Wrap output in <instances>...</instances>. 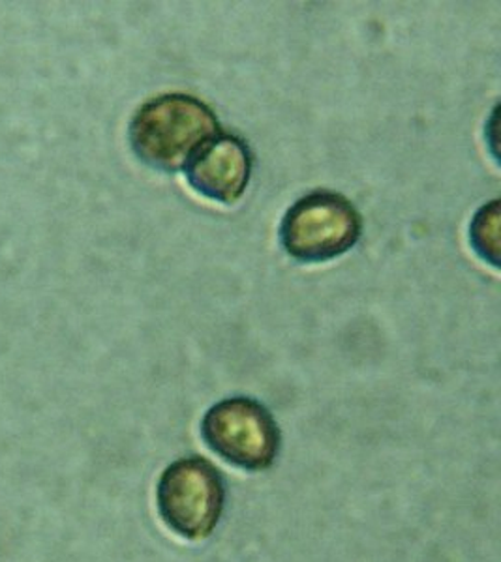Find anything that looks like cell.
I'll return each mask as SVG.
<instances>
[{
    "label": "cell",
    "mask_w": 501,
    "mask_h": 562,
    "mask_svg": "<svg viewBox=\"0 0 501 562\" xmlns=\"http://www.w3.org/2000/svg\"><path fill=\"white\" fill-rule=\"evenodd\" d=\"M220 134L214 111L198 98L179 92L143 103L129 130L135 156L164 173L185 169L198 150Z\"/></svg>",
    "instance_id": "1"
},
{
    "label": "cell",
    "mask_w": 501,
    "mask_h": 562,
    "mask_svg": "<svg viewBox=\"0 0 501 562\" xmlns=\"http://www.w3.org/2000/svg\"><path fill=\"white\" fill-rule=\"evenodd\" d=\"M201 431L216 454L246 471L269 469L278 454L277 422L252 397H227L216 403L203 418Z\"/></svg>",
    "instance_id": "3"
},
{
    "label": "cell",
    "mask_w": 501,
    "mask_h": 562,
    "mask_svg": "<svg viewBox=\"0 0 501 562\" xmlns=\"http://www.w3.org/2000/svg\"><path fill=\"white\" fill-rule=\"evenodd\" d=\"M158 506L164 521L180 537H209L224 508L219 469L198 456L175 461L162 474Z\"/></svg>",
    "instance_id": "4"
},
{
    "label": "cell",
    "mask_w": 501,
    "mask_h": 562,
    "mask_svg": "<svg viewBox=\"0 0 501 562\" xmlns=\"http://www.w3.org/2000/svg\"><path fill=\"white\" fill-rule=\"evenodd\" d=\"M182 171L193 192L233 205L250 182L252 154L237 135L220 134L203 145Z\"/></svg>",
    "instance_id": "5"
},
{
    "label": "cell",
    "mask_w": 501,
    "mask_h": 562,
    "mask_svg": "<svg viewBox=\"0 0 501 562\" xmlns=\"http://www.w3.org/2000/svg\"><path fill=\"white\" fill-rule=\"evenodd\" d=\"M363 220L354 203L341 193H309L286 212L280 240L299 262H325L344 256L359 243Z\"/></svg>",
    "instance_id": "2"
},
{
    "label": "cell",
    "mask_w": 501,
    "mask_h": 562,
    "mask_svg": "<svg viewBox=\"0 0 501 562\" xmlns=\"http://www.w3.org/2000/svg\"><path fill=\"white\" fill-rule=\"evenodd\" d=\"M498 217H500V201H492L490 205L482 206L474 217L469 227V240L474 249L481 256L482 261L498 267Z\"/></svg>",
    "instance_id": "6"
}]
</instances>
